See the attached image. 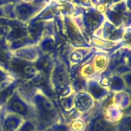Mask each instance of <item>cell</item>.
Masks as SVG:
<instances>
[{"label":"cell","mask_w":131,"mask_h":131,"mask_svg":"<svg viewBox=\"0 0 131 131\" xmlns=\"http://www.w3.org/2000/svg\"><path fill=\"white\" fill-rule=\"evenodd\" d=\"M109 125L104 120L99 119L95 122L93 127L94 131H107Z\"/></svg>","instance_id":"cell-1"},{"label":"cell","mask_w":131,"mask_h":131,"mask_svg":"<svg viewBox=\"0 0 131 131\" xmlns=\"http://www.w3.org/2000/svg\"><path fill=\"white\" fill-rule=\"evenodd\" d=\"M13 109H14L15 111H19V112H23L24 110V107L23 105L21 103L17 102H15L12 105Z\"/></svg>","instance_id":"cell-2"},{"label":"cell","mask_w":131,"mask_h":131,"mask_svg":"<svg viewBox=\"0 0 131 131\" xmlns=\"http://www.w3.org/2000/svg\"><path fill=\"white\" fill-rule=\"evenodd\" d=\"M58 81L60 84H64L66 81V75L62 72L59 73L58 75Z\"/></svg>","instance_id":"cell-3"}]
</instances>
